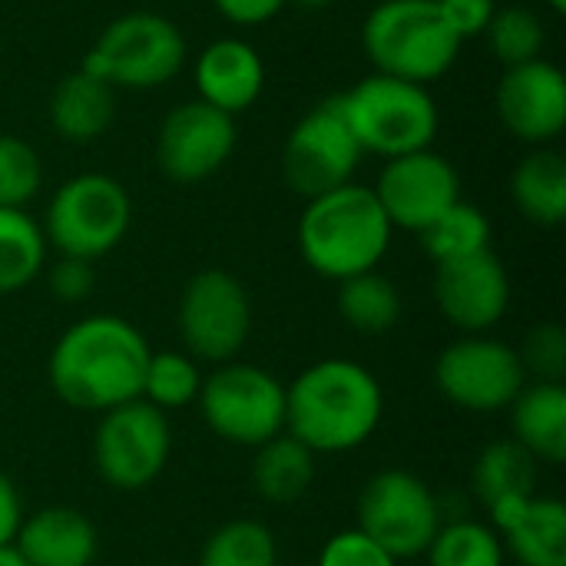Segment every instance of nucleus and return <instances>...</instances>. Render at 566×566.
I'll use <instances>...</instances> for the list:
<instances>
[{"instance_id": "f257e3e1", "label": "nucleus", "mask_w": 566, "mask_h": 566, "mask_svg": "<svg viewBox=\"0 0 566 566\" xmlns=\"http://www.w3.org/2000/svg\"><path fill=\"white\" fill-rule=\"evenodd\" d=\"M149 355L153 348L133 322L86 315L56 338L46 378L63 405L103 415L143 395Z\"/></svg>"}, {"instance_id": "f03ea898", "label": "nucleus", "mask_w": 566, "mask_h": 566, "mask_svg": "<svg viewBox=\"0 0 566 566\" xmlns=\"http://www.w3.org/2000/svg\"><path fill=\"white\" fill-rule=\"evenodd\" d=\"M385 395L378 378L348 358H325L285 388V434L312 454L361 448L381 424Z\"/></svg>"}, {"instance_id": "7ed1b4c3", "label": "nucleus", "mask_w": 566, "mask_h": 566, "mask_svg": "<svg viewBox=\"0 0 566 566\" xmlns=\"http://www.w3.org/2000/svg\"><path fill=\"white\" fill-rule=\"evenodd\" d=\"M391 222L368 186L345 182L305 202L298 219V252L312 272L332 282L378 269L391 245Z\"/></svg>"}, {"instance_id": "20e7f679", "label": "nucleus", "mask_w": 566, "mask_h": 566, "mask_svg": "<svg viewBox=\"0 0 566 566\" xmlns=\"http://www.w3.org/2000/svg\"><path fill=\"white\" fill-rule=\"evenodd\" d=\"M361 43L375 73L421 86L441 80L461 53V40L444 23L434 0L375 3L365 17Z\"/></svg>"}, {"instance_id": "39448f33", "label": "nucleus", "mask_w": 566, "mask_h": 566, "mask_svg": "<svg viewBox=\"0 0 566 566\" xmlns=\"http://www.w3.org/2000/svg\"><path fill=\"white\" fill-rule=\"evenodd\" d=\"M342 109L361 153H375L385 159L431 149L441 123L438 103L428 86L385 73H371L348 93H342Z\"/></svg>"}, {"instance_id": "423d86ee", "label": "nucleus", "mask_w": 566, "mask_h": 566, "mask_svg": "<svg viewBox=\"0 0 566 566\" xmlns=\"http://www.w3.org/2000/svg\"><path fill=\"white\" fill-rule=\"evenodd\" d=\"M186 66V36L179 27L153 10H133L106 23L83 70L106 80L113 90H153L179 76Z\"/></svg>"}, {"instance_id": "0eeeda50", "label": "nucleus", "mask_w": 566, "mask_h": 566, "mask_svg": "<svg viewBox=\"0 0 566 566\" xmlns=\"http://www.w3.org/2000/svg\"><path fill=\"white\" fill-rule=\"evenodd\" d=\"M129 222L133 202L123 182L106 172H80L53 192L40 229L60 255L96 262L126 239Z\"/></svg>"}, {"instance_id": "6e6552de", "label": "nucleus", "mask_w": 566, "mask_h": 566, "mask_svg": "<svg viewBox=\"0 0 566 566\" xmlns=\"http://www.w3.org/2000/svg\"><path fill=\"white\" fill-rule=\"evenodd\" d=\"M199 408L212 434L239 448H259L285 431V388L259 365L226 361L199 388Z\"/></svg>"}, {"instance_id": "1a4fd4ad", "label": "nucleus", "mask_w": 566, "mask_h": 566, "mask_svg": "<svg viewBox=\"0 0 566 566\" xmlns=\"http://www.w3.org/2000/svg\"><path fill=\"white\" fill-rule=\"evenodd\" d=\"M361 156L365 153L342 109V93H335L315 103L292 126L282 149V176L289 189L308 202L352 182Z\"/></svg>"}, {"instance_id": "9d476101", "label": "nucleus", "mask_w": 566, "mask_h": 566, "mask_svg": "<svg viewBox=\"0 0 566 566\" xmlns=\"http://www.w3.org/2000/svg\"><path fill=\"white\" fill-rule=\"evenodd\" d=\"M441 524L444 521L434 491L405 468L375 474L358 497V531L385 547L395 560L421 557Z\"/></svg>"}, {"instance_id": "9b49d317", "label": "nucleus", "mask_w": 566, "mask_h": 566, "mask_svg": "<svg viewBox=\"0 0 566 566\" xmlns=\"http://www.w3.org/2000/svg\"><path fill=\"white\" fill-rule=\"evenodd\" d=\"M172 451V428L166 411L136 398L103 411L93 434V461L113 491L149 488Z\"/></svg>"}, {"instance_id": "f8f14e48", "label": "nucleus", "mask_w": 566, "mask_h": 566, "mask_svg": "<svg viewBox=\"0 0 566 566\" xmlns=\"http://www.w3.org/2000/svg\"><path fill=\"white\" fill-rule=\"evenodd\" d=\"M179 335L186 355L226 365L252 335V302L245 285L226 269L196 272L179 298Z\"/></svg>"}, {"instance_id": "ddd939ff", "label": "nucleus", "mask_w": 566, "mask_h": 566, "mask_svg": "<svg viewBox=\"0 0 566 566\" xmlns=\"http://www.w3.org/2000/svg\"><path fill=\"white\" fill-rule=\"evenodd\" d=\"M438 391L461 411L494 415L514 405L527 385L517 348L491 335H464L451 342L434 365Z\"/></svg>"}, {"instance_id": "4468645a", "label": "nucleus", "mask_w": 566, "mask_h": 566, "mask_svg": "<svg viewBox=\"0 0 566 566\" xmlns=\"http://www.w3.org/2000/svg\"><path fill=\"white\" fill-rule=\"evenodd\" d=\"M239 133L235 116L189 99L166 113L156 133V163L166 179L179 186H196L216 176L235 153Z\"/></svg>"}, {"instance_id": "2eb2a0df", "label": "nucleus", "mask_w": 566, "mask_h": 566, "mask_svg": "<svg viewBox=\"0 0 566 566\" xmlns=\"http://www.w3.org/2000/svg\"><path fill=\"white\" fill-rule=\"evenodd\" d=\"M371 189L391 229H408L418 235L461 199V176L441 153L418 149L385 159V169Z\"/></svg>"}, {"instance_id": "dca6fc26", "label": "nucleus", "mask_w": 566, "mask_h": 566, "mask_svg": "<svg viewBox=\"0 0 566 566\" xmlns=\"http://www.w3.org/2000/svg\"><path fill=\"white\" fill-rule=\"evenodd\" d=\"M434 302L464 335H488L507 315L511 275L491 249L441 262L434 265Z\"/></svg>"}, {"instance_id": "f3484780", "label": "nucleus", "mask_w": 566, "mask_h": 566, "mask_svg": "<svg viewBox=\"0 0 566 566\" xmlns=\"http://www.w3.org/2000/svg\"><path fill=\"white\" fill-rule=\"evenodd\" d=\"M494 103L511 136L531 146H547L566 126L564 70L544 56L521 66H504Z\"/></svg>"}, {"instance_id": "a211bd4d", "label": "nucleus", "mask_w": 566, "mask_h": 566, "mask_svg": "<svg viewBox=\"0 0 566 566\" xmlns=\"http://www.w3.org/2000/svg\"><path fill=\"white\" fill-rule=\"evenodd\" d=\"M504 554L521 566H566V507L557 497H521L491 511Z\"/></svg>"}, {"instance_id": "6ab92c4d", "label": "nucleus", "mask_w": 566, "mask_h": 566, "mask_svg": "<svg viewBox=\"0 0 566 566\" xmlns=\"http://www.w3.org/2000/svg\"><path fill=\"white\" fill-rule=\"evenodd\" d=\"M265 86V63L259 50L239 36L212 40L196 60V90L199 99L235 116L249 109Z\"/></svg>"}, {"instance_id": "aec40b11", "label": "nucleus", "mask_w": 566, "mask_h": 566, "mask_svg": "<svg viewBox=\"0 0 566 566\" xmlns=\"http://www.w3.org/2000/svg\"><path fill=\"white\" fill-rule=\"evenodd\" d=\"M96 527L76 507H43L23 517L13 551L27 566H93Z\"/></svg>"}, {"instance_id": "412c9836", "label": "nucleus", "mask_w": 566, "mask_h": 566, "mask_svg": "<svg viewBox=\"0 0 566 566\" xmlns=\"http://www.w3.org/2000/svg\"><path fill=\"white\" fill-rule=\"evenodd\" d=\"M116 119V90L86 73L83 66L66 73L50 93V126L70 143L99 139Z\"/></svg>"}, {"instance_id": "4be33fe9", "label": "nucleus", "mask_w": 566, "mask_h": 566, "mask_svg": "<svg viewBox=\"0 0 566 566\" xmlns=\"http://www.w3.org/2000/svg\"><path fill=\"white\" fill-rule=\"evenodd\" d=\"M511 438L541 464L566 461V388L551 381L524 385L511 405Z\"/></svg>"}, {"instance_id": "5701e85b", "label": "nucleus", "mask_w": 566, "mask_h": 566, "mask_svg": "<svg viewBox=\"0 0 566 566\" xmlns=\"http://www.w3.org/2000/svg\"><path fill=\"white\" fill-rule=\"evenodd\" d=\"M511 196L521 216L534 226H560L566 219L564 156L551 146L531 149L511 176Z\"/></svg>"}, {"instance_id": "b1692460", "label": "nucleus", "mask_w": 566, "mask_h": 566, "mask_svg": "<svg viewBox=\"0 0 566 566\" xmlns=\"http://www.w3.org/2000/svg\"><path fill=\"white\" fill-rule=\"evenodd\" d=\"M537 468L541 464L514 438L494 441L474 461V471H471L474 497L481 501L488 514L511 501L531 497L537 494Z\"/></svg>"}, {"instance_id": "393cba45", "label": "nucleus", "mask_w": 566, "mask_h": 566, "mask_svg": "<svg viewBox=\"0 0 566 566\" xmlns=\"http://www.w3.org/2000/svg\"><path fill=\"white\" fill-rule=\"evenodd\" d=\"M315 481V454L292 434H275L255 448L252 488L269 504H295Z\"/></svg>"}, {"instance_id": "a878e982", "label": "nucleus", "mask_w": 566, "mask_h": 566, "mask_svg": "<svg viewBox=\"0 0 566 566\" xmlns=\"http://www.w3.org/2000/svg\"><path fill=\"white\" fill-rule=\"evenodd\" d=\"M401 292L378 269L338 282V312L361 335H385L401 322Z\"/></svg>"}, {"instance_id": "bb28decb", "label": "nucleus", "mask_w": 566, "mask_h": 566, "mask_svg": "<svg viewBox=\"0 0 566 566\" xmlns=\"http://www.w3.org/2000/svg\"><path fill=\"white\" fill-rule=\"evenodd\" d=\"M46 239L27 209L0 206V295L27 289L46 262Z\"/></svg>"}, {"instance_id": "cd10ccee", "label": "nucleus", "mask_w": 566, "mask_h": 566, "mask_svg": "<svg viewBox=\"0 0 566 566\" xmlns=\"http://www.w3.org/2000/svg\"><path fill=\"white\" fill-rule=\"evenodd\" d=\"M418 239H421V249L428 252V259L434 265L454 262V259L491 249V219L478 206L458 199L428 229H421Z\"/></svg>"}, {"instance_id": "c85d7f7f", "label": "nucleus", "mask_w": 566, "mask_h": 566, "mask_svg": "<svg viewBox=\"0 0 566 566\" xmlns=\"http://www.w3.org/2000/svg\"><path fill=\"white\" fill-rule=\"evenodd\" d=\"M199 566H279L275 534L259 521H229L202 544Z\"/></svg>"}, {"instance_id": "c756f323", "label": "nucleus", "mask_w": 566, "mask_h": 566, "mask_svg": "<svg viewBox=\"0 0 566 566\" xmlns=\"http://www.w3.org/2000/svg\"><path fill=\"white\" fill-rule=\"evenodd\" d=\"M424 554L431 566H504L507 560L497 531L481 521L441 524Z\"/></svg>"}, {"instance_id": "7c9ffc66", "label": "nucleus", "mask_w": 566, "mask_h": 566, "mask_svg": "<svg viewBox=\"0 0 566 566\" xmlns=\"http://www.w3.org/2000/svg\"><path fill=\"white\" fill-rule=\"evenodd\" d=\"M202 371L192 355L182 352H153L143 375V401H149L159 411H179L189 408L199 398Z\"/></svg>"}, {"instance_id": "2f4dec72", "label": "nucleus", "mask_w": 566, "mask_h": 566, "mask_svg": "<svg viewBox=\"0 0 566 566\" xmlns=\"http://www.w3.org/2000/svg\"><path fill=\"white\" fill-rule=\"evenodd\" d=\"M494 56L504 66H521L531 60L544 56V43H547V27L541 20L537 10L514 3V7H497V13L491 17L488 30H484Z\"/></svg>"}, {"instance_id": "473e14b6", "label": "nucleus", "mask_w": 566, "mask_h": 566, "mask_svg": "<svg viewBox=\"0 0 566 566\" xmlns=\"http://www.w3.org/2000/svg\"><path fill=\"white\" fill-rule=\"evenodd\" d=\"M43 182V163L36 149L20 139L0 133V206L3 209H23Z\"/></svg>"}, {"instance_id": "72a5a7b5", "label": "nucleus", "mask_w": 566, "mask_h": 566, "mask_svg": "<svg viewBox=\"0 0 566 566\" xmlns=\"http://www.w3.org/2000/svg\"><path fill=\"white\" fill-rule=\"evenodd\" d=\"M517 355H521L524 375L534 381L560 385L566 378V332L557 322L534 325Z\"/></svg>"}, {"instance_id": "f704fd0d", "label": "nucleus", "mask_w": 566, "mask_h": 566, "mask_svg": "<svg viewBox=\"0 0 566 566\" xmlns=\"http://www.w3.org/2000/svg\"><path fill=\"white\" fill-rule=\"evenodd\" d=\"M318 566H398V560L371 537H365L358 527H352L328 537V544L318 554Z\"/></svg>"}, {"instance_id": "c9c22d12", "label": "nucleus", "mask_w": 566, "mask_h": 566, "mask_svg": "<svg viewBox=\"0 0 566 566\" xmlns=\"http://www.w3.org/2000/svg\"><path fill=\"white\" fill-rule=\"evenodd\" d=\"M444 23L454 30V36L464 43L471 36H481L497 13V0H434Z\"/></svg>"}, {"instance_id": "e433bc0d", "label": "nucleus", "mask_w": 566, "mask_h": 566, "mask_svg": "<svg viewBox=\"0 0 566 566\" xmlns=\"http://www.w3.org/2000/svg\"><path fill=\"white\" fill-rule=\"evenodd\" d=\"M50 292L60 298V302H80L93 292V262L86 259H70V255H60V262L50 269Z\"/></svg>"}, {"instance_id": "4c0bfd02", "label": "nucleus", "mask_w": 566, "mask_h": 566, "mask_svg": "<svg viewBox=\"0 0 566 566\" xmlns=\"http://www.w3.org/2000/svg\"><path fill=\"white\" fill-rule=\"evenodd\" d=\"M212 7L235 27H259L279 17L289 0H212Z\"/></svg>"}, {"instance_id": "58836bf2", "label": "nucleus", "mask_w": 566, "mask_h": 566, "mask_svg": "<svg viewBox=\"0 0 566 566\" xmlns=\"http://www.w3.org/2000/svg\"><path fill=\"white\" fill-rule=\"evenodd\" d=\"M20 524H23L20 494H17V488H13V481H10L7 474H0V551H3V547H13Z\"/></svg>"}, {"instance_id": "ea45409f", "label": "nucleus", "mask_w": 566, "mask_h": 566, "mask_svg": "<svg viewBox=\"0 0 566 566\" xmlns=\"http://www.w3.org/2000/svg\"><path fill=\"white\" fill-rule=\"evenodd\" d=\"M0 566H27V564L20 560V554H17L13 547H3V551H0Z\"/></svg>"}, {"instance_id": "a19ab883", "label": "nucleus", "mask_w": 566, "mask_h": 566, "mask_svg": "<svg viewBox=\"0 0 566 566\" xmlns=\"http://www.w3.org/2000/svg\"><path fill=\"white\" fill-rule=\"evenodd\" d=\"M289 3H295V7H302V10H322V7H328L332 0H289Z\"/></svg>"}, {"instance_id": "79ce46f5", "label": "nucleus", "mask_w": 566, "mask_h": 566, "mask_svg": "<svg viewBox=\"0 0 566 566\" xmlns=\"http://www.w3.org/2000/svg\"><path fill=\"white\" fill-rule=\"evenodd\" d=\"M544 3H547V7H551L554 13H564V10H566V0H544Z\"/></svg>"}]
</instances>
